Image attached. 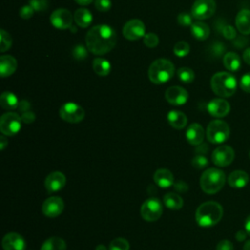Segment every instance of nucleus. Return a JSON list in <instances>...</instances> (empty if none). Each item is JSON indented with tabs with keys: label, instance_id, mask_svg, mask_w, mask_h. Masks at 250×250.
I'll return each mask as SVG.
<instances>
[{
	"label": "nucleus",
	"instance_id": "f257e3e1",
	"mask_svg": "<svg viewBox=\"0 0 250 250\" xmlns=\"http://www.w3.org/2000/svg\"><path fill=\"white\" fill-rule=\"evenodd\" d=\"M116 40V32L107 24L95 25L86 34L87 49L95 55H104L111 51Z\"/></svg>",
	"mask_w": 250,
	"mask_h": 250
},
{
	"label": "nucleus",
	"instance_id": "f03ea898",
	"mask_svg": "<svg viewBox=\"0 0 250 250\" xmlns=\"http://www.w3.org/2000/svg\"><path fill=\"white\" fill-rule=\"evenodd\" d=\"M223 207L216 201H206L198 206L195 212L196 223L203 228L217 225L223 217Z\"/></svg>",
	"mask_w": 250,
	"mask_h": 250
},
{
	"label": "nucleus",
	"instance_id": "7ed1b4c3",
	"mask_svg": "<svg viewBox=\"0 0 250 250\" xmlns=\"http://www.w3.org/2000/svg\"><path fill=\"white\" fill-rule=\"evenodd\" d=\"M210 84L212 91L222 98L232 96L237 88V81L235 77L226 71L215 73L211 78Z\"/></svg>",
	"mask_w": 250,
	"mask_h": 250
},
{
	"label": "nucleus",
	"instance_id": "20e7f679",
	"mask_svg": "<svg viewBox=\"0 0 250 250\" xmlns=\"http://www.w3.org/2000/svg\"><path fill=\"white\" fill-rule=\"evenodd\" d=\"M175 73L174 64L167 59H157L148 67V78L154 84L168 82Z\"/></svg>",
	"mask_w": 250,
	"mask_h": 250
},
{
	"label": "nucleus",
	"instance_id": "39448f33",
	"mask_svg": "<svg viewBox=\"0 0 250 250\" xmlns=\"http://www.w3.org/2000/svg\"><path fill=\"white\" fill-rule=\"evenodd\" d=\"M225 182L226 175L221 169L209 168L200 177V188L207 194H215L223 188Z\"/></svg>",
	"mask_w": 250,
	"mask_h": 250
},
{
	"label": "nucleus",
	"instance_id": "423d86ee",
	"mask_svg": "<svg viewBox=\"0 0 250 250\" xmlns=\"http://www.w3.org/2000/svg\"><path fill=\"white\" fill-rule=\"evenodd\" d=\"M229 133L230 130L228 123L220 119L212 120L206 129V137L208 141L216 145L226 142L229 137Z\"/></svg>",
	"mask_w": 250,
	"mask_h": 250
},
{
	"label": "nucleus",
	"instance_id": "0eeeda50",
	"mask_svg": "<svg viewBox=\"0 0 250 250\" xmlns=\"http://www.w3.org/2000/svg\"><path fill=\"white\" fill-rule=\"evenodd\" d=\"M21 122V118L18 113L6 112L0 118V131L5 136H15L20 132Z\"/></svg>",
	"mask_w": 250,
	"mask_h": 250
},
{
	"label": "nucleus",
	"instance_id": "6e6552de",
	"mask_svg": "<svg viewBox=\"0 0 250 250\" xmlns=\"http://www.w3.org/2000/svg\"><path fill=\"white\" fill-rule=\"evenodd\" d=\"M141 216L147 222H154L158 220L163 212L162 203L158 198H147L141 206Z\"/></svg>",
	"mask_w": 250,
	"mask_h": 250
},
{
	"label": "nucleus",
	"instance_id": "1a4fd4ad",
	"mask_svg": "<svg viewBox=\"0 0 250 250\" xmlns=\"http://www.w3.org/2000/svg\"><path fill=\"white\" fill-rule=\"evenodd\" d=\"M60 116L68 123H79L85 117V110L79 104L68 102L61 106Z\"/></svg>",
	"mask_w": 250,
	"mask_h": 250
},
{
	"label": "nucleus",
	"instance_id": "9d476101",
	"mask_svg": "<svg viewBox=\"0 0 250 250\" xmlns=\"http://www.w3.org/2000/svg\"><path fill=\"white\" fill-rule=\"evenodd\" d=\"M216 11L215 0H195L191 7V15L196 20L211 18Z\"/></svg>",
	"mask_w": 250,
	"mask_h": 250
},
{
	"label": "nucleus",
	"instance_id": "9b49d317",
	"mask_svg": "<svg viewBox=\"0 0 250 250\" xmlns=\"http://www.w3.org/2000/svg\"><path fill=\"white\" fill-rule=\"evenodd\" d=\"M212 161L219 167H226L229 165L234 159V150L231 146L223 145L216 147L211 155Z\"/></svg>",
	"mask_w": 250,
	"mask_h": 250
},
{
	"label": "nucleus",
	"instance_id": "f8f14e48",
	"mask_svg": "<svg viewBox=\"0 0 250 250\" xmlns=\"http://www.w3.org/2000/svg\"><path fill=\"white\" fill-rule=\"evenodd\" d=\"M122 33L128 40H139L146 35V26L141 20H130L124 24Z\"/></svg>",
	"mask_w": 250,
	"mask_h": 250
},
{
	"label": "nucleus",
	"instance_id": "ddd939ff",
	"mask_svg": "<svg viewBox=\"0 0 250 250\" xmlns=\"http://www.w3.org/2000/svg\"><path fill=\"white\" fill-rule=\"evenodd\" d=\"M50 21L58 29H67L72 24V15L67 9L60 8L51 14Z\"/></svg>",
	"mask_w": 250,
	"mask_h": 250
},
{
	"label": "nucleus",
	"instance_id": "4468645a",
	"mask_svg": "<svg viewBox=\"0 0 250 250\" xmlns=\"http://www.w3.org/2000/svg\"><path fill=\"white\" fill-rule=\"evenodd\" d=\"M64 208L63 200L60 196H51L42 204V212L46 217L55 218L60 216Z\"/></svg>",
	"mask_w": 250,
	"mask_h": 250
},
{
	"label": "nucleus",
	"instance_id": "2eb2a0df",
	"mask_svg": "<svg viewBox=\"0 0 250 250\" xmlns=\"http://www.w3.org/2000/svg\"><path fill=\"white\" fill-rule=\"evenodd\" d=\"M165 99L173 105H183L188 100V93L183 87L172 86L166 90Z\"/></svg>",
	"mask_w": 250,
	"mask_h": 250
},
{
	"label": "nucleus",
	"instance_id": "dca6fc26",
	"mask_svg": "<svg viewBox=\"0 0 250 250\" xmlns=\"http://www.w3.org/2000/svg\"><path fill=\"white\" fill-rule=\"evenodd\" d=\"M65 183H66V179L64 174L59 171H55L50 173L46 177L44 185H45L46 190L49 193H53L62 189L65 186Z\"/></svg>",
	"mask_w": 250,
	"mask_h": 250
},
{
	"label": "nucleus",
	"instance_id": "f3484780",
	"mask_svg": "<svg viewBox=\"0 0 250 250\" xmlns=\"http://www.w3.org/2000/svg\"><path fill=\"white\" fill-rule=\"evenodd\" d=\"M207 110L210 115L214 117H224L229 114L230 110V105L228 101L222 98H217L211 100L207 104Z\"/></svg>",
	"mask_w": 250,
	"mask_h": 250
},
{
	"label": "nucleus",
	"instance_id": "a211bd4d",
	"mask_svg": "<svg viewBox=\"0 0 250 250\" xmlns=\"http://www.w3.org/2000/svg\"><path fill=\"white\" fill-rule=\"evenodd\" d=\"M24 238L17 232H9L2 239L4 250H25Z\"/></svg>",
	"mask_w": 250,
	"mask_h": 250
},
{
	"label": "nucleus",
	"instance_id": "6ab92c4d",
	"mask_svg": "<svg viewBox=\"0 0 250 250\" xmlns=\"http://www.w3.org/2000/svg\"><path fill=\"white\" fill-rule=\"evenodd\" d=\"M205 132L203 127L198 123L190 124L186 131L187 141L192 146H198L202 144L204 140Z\"/></svg>",
	"mask_w": 250,
	"mask_h": 250
},
{
	"label": "nucleus",
	"instance_id": "aec40b11",
	"mask_svg": "<svg viewBox=\"0 0 250 250\" xmlns=\"http://www.w3.org/2000/svg\"><path fill=\"white\" fill-rule=\"evenodd\" d=\"M153 181L158 187L162 188H168L174 185V176L170 170L166 168H160L154 172Z\"/></svg>",
	"mask_w": 250,
	"mask_h": 250
},
{
	"label": "nucleus",
	"instance_id": "412c9836",
	"mask_svg": "<svg viewBox=\"0 0 250 250\" xmlns=\"http://www.w3.org/2000/svg\"><path fill=\"white\" fill-rule=\"evenodd\" d=\"M235 25L241 34H250V10L241 9L237 13L235 18Z\"/></svg>",
	"mask_w": 250,
	"mask_h": 250
},
{
	"label": "nucleus",
	"instance_id": "4be33fe9",
	"mask_svg": "<svg viewBox=\"0 0 250 250\" xmlns=\"http://www.w3.org/2000/svg\"><path fill=\"white\" fill-rule=\"evenodd\" d=\"M17 69V60L10 55L0 57V75L2 78L12 75Z\"/></svg>",
	"mask_w": 250,
	"mask_h": 250
},
{
	"label": "nucleus",
	"instance_id": "5701e85b",
	"mask_svg": "<svg viewBox=\"0 0 250 250\" xmlns=\"http://www.w3.org/2000/svg\"><path fill=\"white\" fill-rule=\"evenodd\" d=\"M249 182V176L242 170H235L228 177V184L233 188H242Z\"/></svg>",
	"mask_w": 250,
	"mask_h": 250
},
{
	"label": "nucleus",
	"instance_id": "b1692460",
	"mask_svg": "<svg viewBox=\"0 0 250 250\" xmlns=\"http://www.w3.org/2000/svg\"><path fill=\"white\" fill-rule=\"evenodd\" d=\"M167 120L169 124L177 130H181L186 127L188 123L187 115L180 110H171L168 112Z\"/></svg>",
	"mask_w": 250,
	"mask_h": 250
},
{
	"label": "nucleus",
	"instance_id": "393cba45",
	"mask_svg": "<svg viewBox=\"0 0 250 250\" xmlns=\"http://www.w3.org/2000/svg\"><path fill=\"white\" fill-rule=\"evenodd\" d=\"M73 17H74L75 23L82 28L88 27L93 21L91 12L86 8H80V9L76 10Z\"/></svg>",
	"mask_w": 250,
	"mask_h": 250
},
{
	"label": "nucleus",
	"instance_id": "a878e982",
	"mask_svg": "<svg viewBox=\"0 0 250 250\" xmlns=\"http://www.w3.org/2000/svg\"><path fill=\"white\" fill-rule=\"evenodd\" d=\"M190 30H191V34L194 38H196L197 40L203 41L206 40L209 37L210 34V28L209 26L202 22V21H195L190 25Z\"/></svg>",
	"mask_w": 250,
	"mask_h": 250
},
{
	"label": "nucleus",
	"instance_id": "bb28decb",
	"mask_svg": "<svg viewBox=\"0 0 250 250\" xmlns=\"http://www.w3.org/2000/svg\"><path fill=\"white\" fill-rule=\"evenodd\" d=\"M223 63H224L225 67L231 72L237 71L241 66L240 58L234 52H229V53L225 54V56L223 58Z\"/></svg>",
	"mask_w": 250,
	"mask_h": 250
},
{
	"label": "nucleus",
	"instance_id": "cd10ccee",
	"mask_svg": "<svg viewBox=\"0 0 250 250\" xmlns=\"http://www.w3.org/2000/svg\"><path fill=\"white\" fill-rule=\"evenodd\" d=\"M19 104H20V102L14 93L6 91L1 94L0 105L2 108L7 109V110L16 109L19 106Z\"/></svg>",
	"mask_w": 250,
	"mask_h": 250
},
{
	"label": "nucleus",
	"instance_id": "c85d7f7f",
	"mask_svg": "<svg viewBox=\"0 0 250 250\" xmlns=\"http://www.w3.org/2000/svg\"><path fill=\"white\" fill-rule=\"evenodd\" d=\"M92 67L93 70L95 71V73H97L100 76H106L109 74L110 69H111V65L110 62L104 59V58H96L93 60V63H92Z\"/></svg>",
	"mask_w": 250,
	"mask_h": 250
},
{
	"label": "nucleus",
	"instance_id": "c756f323",
	"mask_svg": "<svg viewBox=\"0 0 250 250\" xmlns=\"http://www.w3.org/2000/svg\"><path fill=\"white\" fill-rule=\"evenodd\" d=\"M163 201L165 206L171 210H179L184 205L183 198L175 192H167L163 196Z\"/></svg>",
	"mask_w": 250,
	"mask_h": 250
},
{
	"label": "nucleus",
	"instance_id": "7c9ffc66",
	"mask_svg": "<svg viewBox=\"0 0 250 250\" xmlns=\"http://www.w3.org/2000/svg\"><path fill=\"white\" fill-rule=\"evenodd\" d=\"M40 250H66V243L61 237L52 236L43 242Z\"/></svg>",
	"mask_w": 250,
	"mask_h": 250
},
{
	"label": "nucleus",
	"instance_id": "2f4dec72",
	"mask_svg": "<svg viewBox=\"0 0 250 250\" xmlns=\"http://www.w3.org/2000/svg\"><path fill=\"white\" fill-rule=\"evenodd\" d=\"M179 79L184 83H191L194 80V72L189 67H181L177 71Z\"/></svg>",
	"mask_w": 250,
	"mask_h": 250
},
{
	"label": "nucleus",
	"instance_id": "473e14b6",
	"mask_svg": "<svg viewBox=\"0 0 250 250\" xmlns=\"http://www.w3.org/2000/svg\"><path fill=\"white\" fill-rule=\"evenodd\" d=\"M130 244L127 239L123 237H116L109 243L108 250H129Z\"/></svg>",
	"mask_w": 250,
	"mask_h": 250
},
{
	"label": "nucleus",
	"instance_id": "72a5a7b5",
	"mask_svg": "<svg viewBox=\"0 0 250 250\" xmlns=\"http://www.w3.org/2000/svg\"><path fill=\"white\" fill-rule=\"evenodd\" d=\"M173 51L177 57H186L189 53V45L186 41H179L175 44Z\"/></svg>",
	"mask_w": 250,
	"mask_h": 250
},
{
	"label": "nucleus",
	"instance_id": "f704fd0d",
	"mask_svg": "<svg viewBox=\"0 0 250 250\" xmlns=\"http://www.w3.org/2000/svg\"><path fill=\"white\" fill-rule=\"evenodd\" d=\"M0 35H1V39H0V51L2 53L6 52L7 50H9L12 46V37L11 35L4 29L0 30Z\"/></svg>",
	"mask_w": 250,
	"mask_h": 250
},
{
	"label": "nucleus",
	"instance_id": "c9c22d12",
	"mask_svg": "<svg viewBox=\"0 0 250 250\" xmlns=\"http://www.w3.org/2000/svg\"><path fill=\"white\" fill-rule=\"evenodd\" d=\"M144 43L148 48H155L159 43L158 36L155 33L148 32L144 36Z\"/></svg>",
	"mask_w": 250,
	"mask_h": 250
},
{
	"label": "nucleus",
	"instance_id": "e433bc0d",
	"mask_svg": "<svg viewBox=\"0 0 250 250\" xmlns=\"http://www.w3.org/2000/svg\"><path fill=\"white\" fill-rule=\"evenodd\" d=\"M191 165L195 169H203L208 165V159L203 154H197L192 158Z\"/></svg>",
	"mask_w": 250,
	"mask_h": 250
},
{
	"label": "nucleus",
	"instance_id": "4c0bfd02",
	"mask_svg": "<svg viewBox=\"0 0 250 250\" xmlns=\"http://www.w3.org/2000/svg\"><path fill=\"white\" fill-rule=\"evenodd\" d=\"M72 56L76 60H84L88 56V52L83 45H76L72 49Z\"/></svg>",
	"mask_w": 250,
	"mask_h": 250
},
{
	"label": "nucleus",
	"instance_id": "58836bf2",
	"mask_svg": "<svg viewBox=\"0 0 250 250\" xmlns=\"http://www.w3.org/2000/svg\"><path fill=\"white\" fill-rule=\"evenodd\" d=\"M192 15H189L188 13H181L178 15V18H177V21H178V23L180 25H183V26H188V25H191L193 22H192V18H191Z\"/></svg>",
	"mask_w": 250,
	"mask_h": 250
},
{
	"label": "nucleus",
	"instance_id": "ea45409f",
	"mask_svg": "<svg viewBox=\"0 0 250 250\" xmlns=\"http://www.w3.org/2000/svg\"><path fill=\"white\" fill-rule=\"evenodd\" d=\"M29 5L33 8L34 11L41 12L47 9L48 1L47 0H29Z\"/></svg>",
	"mask_w": 250,
	"mask_h": 250
},
{
	"label": "nucleus",
	"instance_id": "a19ab883",
	"mask_svg": "<svg viewBox=\"0 0 250 250\" xmlns=\"http://www.w3.org/2000/svg\"><path fill=\"white\" fill-rule=\"evenodd\" d=\"M95 7L100 12H106L111 8L110 0H95Z\"/></svg>",
	"mask_w": 250,
	"mask_h": 250
},
{
	"label": "nucleus",
	"instance_id": "79ce46f5",
	"mask_svg": "<svg viewBox=\"0 0 250 250\" xmlns=\"http://www.w3.org/2000/svg\"><path fill=\"white\" fill-rule=\"evenodd\" d=\"M239 86L244 92L250 93V72L241 76L239 80Z\"/></svg>",
	"mask_w": 250,
	"mask_h": 250
},
{
	"label": "nucleus",
	"instance_id": "37998d69",
	"mask_svg": "<svg viewBox=\"0 0 250 250\" xmlns=\"http://www.w3.org/2000/svg\"><path fill=\"white\" fill-rule=\"evenodd\" d=\"M33 13H34V10L29 4L22 6L20 10V16L21 19H24V20L30 19L33 16Z\"/></svg>",
	"mask_w": 250,
	"mask_h": 250
},
{
	"label": "nucleus",
	"instance_id": "c03bdc74",
	"mask_svg": "<svg viewBox=\"0 0 250 250\" xmlns=\"http://www.w3.org/2000/svg\"><path fill=\"white\" fill-rule=\"evenodd\" d=\"M216 250H233V244L229 239H223L217 244Z\"/></svg>",
	"mask_w": 250,
	"mask_h": 250
},
{
	"label": "nucleus",
	"instance_id": "a18cd8bd",
	"mask_svg": "<svg viewBox=\"0 0 250 250\" xmlns=\"http://www.w3.org/2000/svg\"><path fill=\"white\" fill-rule=\"evenodd\" d=\"M21 118V121H22L23 123H25V124H30V123L34 122V120H35V114H34V112L27 110V111H25V112H22Z\"/></svg>",
	"mask_w": 250,
	"mask_h": 250
},
{
	"label": "nucleus",
	"instance_id": "49530a36",
	"mask_svg": "<svg viewBox=\"0 0 250 250\" xmlns=\"http://www.w3.org/2000/svg\"><path fill=\"white\" fill-rule=\"evenodd\" d=\"M223 34L227 39H233L236 36V32H235L234 28L230 25H226L223 28Z\"/></svg>",
	"mask_w": 250,
	"mask_h": 250
},
{
	"label": "nucleus",
	"instance_id": "de8ad7c7",
	"mask_svg": "<svg viewBox=\"0 0 250 250\" xmlns=\"http://www.w3.org/2000/svg\"><path fill=\"white\" fill-rule=\"evenodd\" d=\"M174 188L177 191L180 192H186L188 189V186L184 181H179L176 184H174Z\"/></svg>",
	"mask_w": 250,
	"mask_h": 250
},
{
	"label": "nucleus",
	"instance_id": "09e8293b",
	"mask_svg": "<svg viewBox=\"0 0 250 250\" xmlns=\"http://www.w3.org/2000/svg\"><path fill=\"white\" fill-rule=\"evenodd\" d=\"M246 236H247V232L245 229H240L238 230L236 233H235V238L236 240L238 241H243L246 239Z\"/></svg>",
	"mask_w": 250,
	"mask_h": 250
},
{
	"label": "nucleus",
	"instance_id": "8fccbe9b",
	"mask_svg": "<svg viewBox=\"0 0 250 250\" xmlns=\"http://www.w3.org/2000/svg\"><path fill=\"white\" fill-rule=\"evenodd\" d=\"M18 107H19V109H20L21 111L25 112V111H27V110L29 109L30 104H29V103H28L27 101H21V102H20Z\"/></svg>",
	"mask_w": 250,
	"mask_h": 250
},
{
	"label": "nucleus",
	"instance_id": "3c124183",
	"mask_svg": "<svg viewBox=\"0 0 250 250\" xmlns=\"http://www.w3.org/2000/svg\"><path fill=\"white\" fill-rule=\"evenodd\" d=\"M7 146H8V139L6 138L5 135H2L0 137V149L4 150Z\"/></svg>",
	"mask_w": 250,
	"mask_h": 250
},
{
	"label": "nucleus",
	"instance_id": "603ef678",
	"mask_svg": "<svg viewBox=\"0 0 250 250\" xmlns=\"http://www.w3.org/2000/svg\"><path fill=\"white\" fill-rule=\"evenodd\" d=\"M243 61L250 65V47L243 52Z\"/></svg>",
	"mask_w": 250,
	"mask_h": 250
},
{
	"label": "nucleus",
	"instance_id": "864d4df0",
	"mask_svg": "<svg viewBox=\"0 0 250 250\" xmlns=\"http://www.w3.org/2000/svg\"><path fill=\"white\" fill-rule=\"evenodd\" d=\"M196 146H197V148H196L197 153H205L208 150V146H206V144H200Z\"/></svg>",
	"mask_w": 250,
	"mask_h": 250
},
{
	"label": "nucleus",
	"instance_id": "5fc2aeb1",
	"mask_svg": "<svg viewBox=\"0 0 250 250\" xmlns=\"http://www.w3.org/2000/svg\"><path fill=\"white\" fill-rule=\"evenodd\" d=\"M244 229L246 230L247 234L250 236V215L245 219V223H244Z\"/></svg>",
	"mask_w": 250,
	"mask_h": 250
},
{
	"label": "nucleus",
	"instance_id": "6e6d98bb",
	"mask_svg": "<svg viewBox=\"0 0 250 250\" xmlns=\"http://www.w3.org/2000/svg\"><path fill=\"white\" fill-rule=\"evenodd\" d=\"M76 3H78L79 5H82V6H85V5H89L91 4L94 0H74Z\"/></svg>",
	"mask_w": 250,
	"mask_h": 250
},
{
	"label": "nucleus",
	"instance_id": "4d7b16f0",
	"mask_svg": "<svg viewBox=\"0 0 250 250\" xmlns=\"http://www.w3.org/2000/svg\"><path fill=\"white\" fill-rule=\"evenodd\" d=\"M243 250H250V239L246 240L243 245Z\"/></svg>",
	"mask_w": 250,
	"mask_h": 250
},
{
	"label": "nucleus",
	"instance_id": "13d9d810",
	"mask_svg": "<svg viewBox=\"0 0 250 250\" xmlns=\"http://www.w3.org/2000/svg\"><path fill=\"white\" fill-rule=\"evenodd\" d=\"M95 250H108V248H106V246L104 244H99V245H97Z\"/></svg>",
	"mask_w": 250,
	"mask_h": 250
},
{
	"label": "nucleus",
	"instance_id": "bf43d9fd",
	"mask_svg": "<svg viewBox=\"0 0 250 250\" xmlns=\"http://www.w3.org/2000/svg\"><path fill=\"white\" fill-rule=\"evenodd\" d=\"M249 157H250V150H249Z\"/></svg>",
	"mask_w": 250,
	"mask_h": 250
}]
</instances>
